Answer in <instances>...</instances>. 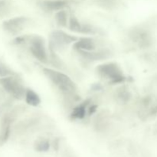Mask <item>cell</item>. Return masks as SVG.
<instances>
[{"instance_id":"cell-1","label":"cell","mask_w":157,"mask_h":157,"mask_svg":"<svg viewBox=\"0 0 157 157\" xmlns=\"http://www.w3.org/2000/svg\"><path fill=\"white\" fill-rule=\"evenodd\" d=\"M43 73L61 91L70 93L76 89V86L71 79L61 72L44 67L43 68Z\"/></svg>"},{"instance_id":"cell-2","label":"cell","mask_w":157,"mask_h":157,"mask_svg":"<svg viewBox=\"0 0 157 157\" xmlns=\"http://www.w3.org/2000/svg\"><path fill=\"white\" fill-rule=\"evenodd\" d=\"M97 72L101 77L110 80L112 84H119L125 81V77L118 64L113 62L105 63L97 67Z\"/></svg>"},{"instance_id":"cell-3","label":"cell","mask_w":157,"mask_h":157,"mask_svg":"<svg viewBox=\"0 0 157 157\" xmlns=\"http://www.w3.org/2000/svg\"><path fill=\"white\" fill-rule=\"evenodd\" d=\"M0 84L8 93L17 99H21L25 94L24 87L12 77H4L1 78Z\"/></svg>"},{"instance_id":"cell-4","label":"cell","mask_w":157,"mask_h":157,"mask_svg":"<svg viewBox=\"0 0 157 157\" xmlns=\"http://www.w3.org/2000/svg\"><path fill=\"white\" fill-rule=\"evenodd\" d=\"M30 44V51L33 56L41 62H47L48 55L44 39L41 36L35 35L31 39Z\"/></svg>"},{"instance_id":"cell-5","label":"cell","mask_w":157,"mask_h":157,"mask_svg":"<svg viewBox=\"0 0 157 157\" xmlns=\"http://www.w3.org/2000/svg\"><path fill=\"white\" fill-rule=\"evenodd\" d=\"M78 40V38L77 37L69 35L61 30L54 31L51 34V41L54 43V45H66L71 43H75Z\"/></svg>"},{"instance_id":"cell-6","label":"cell","mask_w":157,"mask_h":157,"mask_svg":"<svg viewBox=\"0 0 157 157\" xmlns=\"http://www.w3.org/2000/svg\"><path fill=\"white\" fill-rule=\"evenodd\" d=\"M27 21L28 19L25 17H16V18L5 21L3 24V28L5 29V30L10 33H18L20 31L22 30V29L27 23Z\"/></svg>"},{"instance_id":"cell-7","label":"cell","mask_w":157,"mask_h":157,"mask_svg":"<svg viewBox=\"0 0 157 157\" xmlns=\"http://www.w3.org/2000/svg\"><path fill=\"white\" fill-rule=\"evenodd\" d=\"M74 49L77 50L78 52L80 51H86V52H91L95 50V42L94 40L90 38H81L75 41L73 44Z\"/></svg>"},{"instance_id":"cell-8","label":"cell","mask_w":157,"mask_h":157,"mask_svg":"<svg viewBox=\"0 0 157 157\" xmlns=\"http://www.w3.org/2000/svg\"><path fill=\"white\" fill-rule=\"evenodd\" d=\"M79 52L84 58L87 59L91 60V61H97V60H102L108 58L109 53L106 52H94L93 51L91 52H86V51H80Z\"/></svg>"},{"instance_id":"cell-9","label":"cell","mask_w":157,"mask_h":157,"mask_svg":"<svg viewBox=\"0 0 157 157\" xmlns=\"http://www.w3.org/2000/svg\"><path fill=\"white\" fill-rule=\"evenodd\" d=\"M42 6L48 10L58 11L61 10L66 6V2L62 0H50L43 2Z\"/></svg>"},{"instance_id":"cell-10","label":"cell","mask_w":157,"mask_h":157,"mask_svg":"<svg viewBox=\"0 0 157 157\" xmlns=\"http://www.w3.org/2000/svg\"><path fill=\"white\" fill-rule=\"evenodd\" d=\"M25 97L26 103L31 106L37 107V106L39 105V104L41 103V99H40L38 94L35 93V92L33 90H32V89H27V90H25Z\"/></svg>"},{"instance_id":"cell-11","label":"cell","mask_w":157,"mask_h":157,"mask_svg":"<svg viewBox=\"0 0 157 157\" xmlns=\"http://www.w3.org/2000/svg\"><path fill=\"white\" fill-rule=\"evenodd\" d=\"M88 104V101H84L82 104H79L73 109V111L71 113V116L74 119H83L85 117L86 109Z\"/></svg>"},{"instance_id":"cell-12","label":"cell","mask_w":157,"mask_h":157,"mask_svg":"<svg viewBox=\"0 0 157 157\" xmlns=\"http://www.w3.org/2000/svg\"><path fill=\"white\" fill-rule=\"evenodd\" d=\"M50 148V143L48 140L41 138L38 139L35 143V150L38 152H46Z\"/></svg>"},{"instance_id":"cell-13","label":"cell","mask_w":157,"mask_h":157,"mask_svg":"<svg viewBox=\"0 0 157 157\" xmlns=\"http://www.w3.org/2000/svg\"><path fill=\"white\" fill-rule=\"evenodd\" d=\"M55 21L57 24L61 27H66L67 24V15L65 11L59 10L55 15Z\"/></svg>"},{"instance_id":"cell-14","label":"cell","mask_w":157,"mask_h":157,"mask_svg":"<svg viewBox=\"0 0 157 157\" xmlns=\"http://www.w3.org/2000/svg\"><path fill=\"white\" fill-rule=\"evenodd\" d=\"M82 24H81L78 18L75 16H71L69 20V29L70 30L73 31L78 33H81L82 32Z\"/></svg>"},{"instance_id":"cell-15","label":"cell","mask_w":157,"mask_h":157,"mask_svg":"<svg viewBox=\"0 0 157 157\" xmlns=\"http://www.w3.org/2000/svg\"><path fill=\"white\" fill-rule=\"evenodd\" d=\"M9 75H10V72H9V70L6 67L5 65H3L2 64L0 63V77H4L8 76Z\"/></svg>"},{"instance_id":"cell-16","label":"cell","mask_w":157,"mask_h":157,"mask_svg":"<svg viewBox=\"0 0 157 157\" xmlns=\"http://www.w3.org/2000/svg\"><path fill=\"white\" fill-rule=\"evenodd\" d=\"M97 108H98V107H97L96 105H93V106H91V107H89L88 114L91 115V114H93V113H94L95 112H96Z\"/></svg>"}]
</instances>
